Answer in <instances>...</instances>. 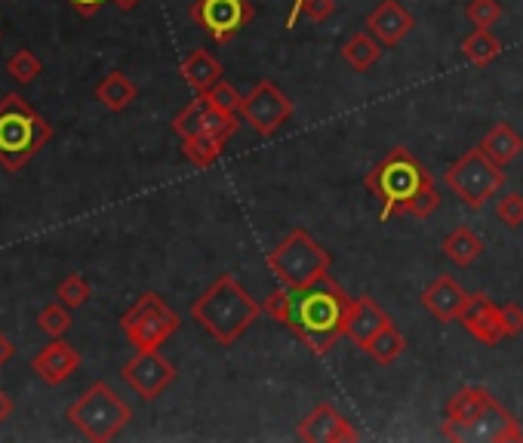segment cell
I'll list each match as a JSON object with an SVG mask.
<instances>
[{
	"label": "cell",
	"instance_id": "obj_15",
	"mask_svg": "<svg viewBox=\"0 0 523 443\" xmlns=\"http://www.w3.org/2000/svg\"><path fill=\"white\" fill-rule=\"evenodd\" d=\"M296 434H299V440H308V443H348V440H357L360 437L354 431V425L333 404L314 407L299 422V431Z\"/></svg>",
	"mask_w": 523,
	"mask_h": 443
},
{
	"label": "cell",
	"instance_id": "obj_31",
	"mask_svg": "<svg viewBox=\"0 0 523 443\" xmlns=\"http://www.w3.org/2000/svg\"><path fill=\"white\" fill-rule=\"evenodd\" d=\"M93 296V290H90V284L80 274H71V277H65L62 284H59V290H56V299L62 302V305H68V308H80V305H87V299Z\"/></svg>",
	"mask_w": 523,
	"mask_h": 443
},
{
	"label": "cell",
	"instance_id": "obj_29",
	"mask_svg": "<svg viewBox=\"0 0 523 443\" xmlns=\"http://www.w3.org/2000/svg\"><path fill=\"white\" fill-rule=\"evenodd\" d=\"M204 99H207L213 108L225 111V114H240V108H244V99H247V96H240V93H237V87H234V84H228V80L222 77L213 90H207V93H204Z\"/></svg>",
	"mask_w": 523,
	"mask_h": 443
},
{
	"label": "cell",
	"instance_id": "obj_18",
	"mask_svg": "<svg viewBox=\"0 0 523 443\" xmlns=\"http://www.w3.org/2000/svg\"><path fill=\"white\" fill-rule=\"evenodd\" d=\"M77 367H80V354L62 339H53L44 351L31 360V370L47 385H62L65 379H71L77 373Z\"/></svg>",
	"mask_w": 523,
	"mask_h": 443
},
{
	"label": "cell",
	"instance_id": "obj_1",
	"mask_svg": "<svg viewBox=\"0 0 523 443\" xmlns=\"http://www.w3.org/2000/svg\"><path fill=\"white\" fill-rule=\"evenodd\" d=\"M354 299L327 274L311 287H280L265 302L262 311L280 320L311 354H327L348 324V311Z\"/></svg>",
	"mask_w": 523,
	"mask_h": 443
},
{
	"label": "cell",
	"instance_id": "obj_22",
	"mask_svg": "<svg viewBox=\"0 0 523 443\" xmlns=\"http://www.w3.org/2000/svg\"><path fill=\"white\" fill-rule=\"evenodd\" d=\"M480 148H484V154L493 160V164L508 167L511 160H517V154L523 151V139L514 133L511 124H493L487 130V136L480 139Z\"/></svg>",
	"mask_w": 523,
	"mask_h": 443
},
{
	"label": "cell",
	"instance_id": "obj_35",
	"mask_svg": "<svg viewBox=\"0 0 523 443\" xmlns=\"http://www.w3.org/2000/svg\"><path fill=\"white\" fill-rule=\"evenodd\" d=\"M302 13H305L311 22H327V19L336 13V0H305Z\"/></svg>",
	"mask_w": 523,
	"mask_h": 443
},
{
	"label": "cell",
	"instance_id": "obj_5",
	"mask_svg": "<svg viewBox=\"0 0 523 443\" xmlns=\"http://www.w3.org/2000/svg\"><path fill=\"white\" fill-rule=\"evenodd\" d=\"M50 139L53 127L22 96L0 99V164L10 173L22 170Z\"/></svg>",
	"mask_w": 523,
	"mask_h": 443
},
{
	"label": "cell",
	"instance_id": "obj_32",
	"mask_svg": "<svg viewBox=\"0 0 523 443\" xmlns=\"http://www.w3.org/2000/svg\"><path fill=\"white\" fill-rule=\"evenodd\" d=\"M7 71H10V77L16 80V84H31V80L40 74V62L31 50H19V53L10 56Z\"/></svg>",
	"mask_w": 523,
	"mask_h": 443
},
{
	"label": "cell",
	"instance_id": "obj_16",
	"mask_svg": "<svg viewBox=\"0 0 523 443\" xmlns=\"http://www.w3.org/2000/svg\"><path fill=\"white\" fill-rule=\"evenodd\" d=\"M367 28L373 31V37L382 47H397L400 40L416 28V19L404 4H397V0H382V4L367 16Z\"/></svg>",
	"mask_w": 523,
	"mask_h": 443
},
{
	"label": "cell",
	"instance_id": "obj_38",
	"mask_svg": "<svg viewBox=\"0 0 523 443\" xmlns=\"http://www.w3.org/2000/svg\"><path fill=\"white\" fill-rule=\"evenodd\" d=\"M10 413H13V400H10V394H7V391H0V422H4Z\"/></svg>",
	"mask_w": 523,
	"mask_h": 443
},
{
	"label": "cell",
	"instance_id": "obj_2",
	"mask_svg": "<svg viewBox=\"0 0 523 443\" xmlns=\"http://www.w3.org/2000/svg\"><path fill=\"white\" fill-rule=\"evenodd\" d=\"M367 191L382 204V222L394 216L428 219L440 207V191L431 173L407 148H391L364 179Z\"/></svg>",
	"mask_w": 523,
	"mask_h": 443
},
{
	"label": "cell",
	"instance_id": "obj_28",
	"mask_svg": "<svg viewBox=\"0 0 523 443\" xmlns=\"http://www.w3.org/2000/svg\"><path fill=\"white\" fill-rule=\"evenodd\" d=\"M37 327L44 330L47 336H53V339H62L71 330V308L62 305V302L47 305L44 311L37 314Z\"/></svg>",
	"mask_w": 523,
	"mask_h": 443
},
{
	"label": "cell",
	"instance_id": "obj_3",
	"mask_svg": "<svg viewBox=\"0 0 523 443\" xmlns=\"http://www.w3.org/2000/svg\"><path fill=\"white\" fill-rule=\"evenodd\" d=\"M444 437L465 443V440H487V443H520L523 428L517 419L499 404L490 388H462L450 397Z\"/></svg>",
	"mask_w": 523,
	"mask_h": 443
},
{
	"label": "cell",
	"instance_id": "obj_10",
	"mask_svg": "<svg viewBox=\"0 0 523 443\" xmlns=\"http://www.w3.org/2000/svg\"><path fill=\"white\" fill-rule=\"evenodd\" d=\"M256 10L250 0H194L191 19L204 28L216 44H231V40L253 22Z\"/></svg>",
	"mask_w": 523,
	"mask_h": 443
},
{
	"label": "cell",
	"instance_id": "obj_40",
	"mask_svg": "<svg viewBox=\"0 0 523 443\" xmlns=\"http://www.w3.org/2000/svg\"><path fill=\"white\" fill-rule=\"evenodd\" d=\"M111 4L117 7V10H124V13H130V10H136L142 0H111Z\"/></svg>",
	"mask_w": 523,
	"mask_h": 443
},
{
	"label": "cell",
	"instance_id": "obj_33",
	"mask_svg": "<svg viewBox=\"0 0 523 443\" xmlns=\"http://www.w3.org/2000/svg\"><path fill=\"white\" fill-rule=\"evenodd\" d=\"M496 213H499V219H502L508 228H520V225H523V194L508 191V194L499 200Z\"/></svg>",
	"mask_w": 523,
	"mask_h": 443
},
{
	"label": "cell",
	"instance_id": "obj_36",
	"mask_svg": "<svg viewBox=\"0 0 523 443\" xmlns=\"http://www.w3.org/2000/svg\"><path fill=\"white\" fill-rule=\"evenodd\" d=\"M68 4L80 13V16H96L102 10V4H108V0H68Z\"/></svg>",
	"mask_w": 523,
	"mask_h": 443
},
{
	"label": "cell",
	"instance_id": "obj_24",
	"mask_svg": "<svg viewBox=\"0 0 523 443\" xmlns=\"http://www.w3.org/2000/svg\"><path fill=\"white\" fill-rule=\"evenodd\" d=\"M484 240H480L471 228H456V231H450L447 234V240H444V253L459 265V268H468V265H474L480 256H484Z\"/></svg>",
	"mask_w": 523,
	"mask_h": 443
},
{
	"label": "cell",
	"instance_id": "obj_14",
	"mask_svg": "<svg viewBox=\"0 0 523 443\" xmlns=\"http://www.w3.org/2000/svg\"><path fill=\"white\" fill-rule=\"evenodd\" d=\"M459 324L465 327V333H471L477 342H484L490 348L508 339L502 324V305H496L487 296H468V305L459 314Z\"/></svg>",
	"mask_w": 523,
	"mask_h": 443
},
{
	"label": "cell",
	"instance_id": "obj_6",
	"mask_svg": "<svg viewBox=\"0 0 523 443\" xmlns=\"http://www.w3.org/2000/svg\"><path fill=\"white\" fill-rule=\"evenodd\" d=\"M265 262L277 274L280 284L299 290V287H311L317 280H324L330 274L333 256H330V250L320 247L305 228H296L265 256Z\"/></svg>",
	"mask_w": 523,
	"mask_h": 443
},
{
	"label": "cell",
	"instance_id": "obj_9",
	"mask_svg": "<svg viewBox=\"0 0 523 443\" xmlns=\"http://www.w3.org/2000/svg\"><path fill=\"white\" fill-rule=\"evenodd\" d=\"M447 185L459 194V200L471 210H484L487 200L496 197V191L505 185V167L493 164L484 154V148L465 151L456 164L447 170Z\"/></svg>",
	"mask_w": 523,
	"mask_h": 443
},
{
	"label": "cell",
	"instance_id": "obj_20",
	"mask_svg": "<svg viewBox=\"0 0 523 443\" xmlns=\"http://www.w3.org/2000/svg\"><path fill=\"white\" fill-rule=\"evenodd\" d=\"M182 77H185V84L197 93V96H204L207 90H213L219 80H222V65L213 53L207 50H194L185 56L182 62Z\"/></svg>",
	"mask_w": 523,
	"mask_h": 443
},
{
	"label": "cell",
	"instance_id": "obj_21",
	"mask_svg": "<svg viewBox=\"0 0 523 443\" xmlns=\"http://www.w3.org/2000/svg\"><path fill=\"white\" fill-rule=\"evenodd\" d=\"M136 96H139V87L124 71H111L96 84V102H102V108H108L114 114L130 108L136 102Z\"/></svg>",
	"mask_w": 523,
	"mask_h": 443
},
{
	"label": "cell",
	"instance_id": "obj_23",
	"mask_svg": "<svg viewBox=\"0 0 523 443\" xmlns=\"http://www.w3.org/2000/svg\"><path fill=\"white\" fill-rule=\"evenodd\" d=\"M379 56H382V44H379L373 34H367V31L351 34L345 44H342V59L348 62V68H354L360 74L370 71L379 62Z\"/></svg>",
	"mask_w": 523,
	"mask_h": 443
},
{
	"label": "cell",
	"instance_id": "obj_13",
	"mask_svg": "<svg viewBox=\"0 0 523 443\" xmlns=\"http://www.w3.org/2000/svg\"><path fill=\"white\" fill-rule=\"evenodd\" d=\"M120 376L142 400H154L176 382V367L157 351H139L130 364H124Z\"/></svg>",
	"mask_w": 523,
	"mask_h": 443
},
{
	"label": "cell",
	"instance_id": "obj_12",
	"mask_svg": "<svg viewBox=\"0 0 523 443\" xmlns=\"http://www.w3.org/2000/svg\"><path fill=\"white\" fill-rule=\"evenodd\" d=\"M240 130V117L237 114H225L219 108H213L204 96H197L194 102H188L176 117H173V133L179 139H191V136H234Z\"/></svg>",
	"mask_w": 523,
	"mask_h": 443
},
{
	"label": "cell",
	"instance_id": "obj_17",
	"mask_svg": "<svg viewBox=\"0 0 523 443\" xmlns=\"http://www.w3.org/2000/svg\"><path fill=\"white\" fill-rule=\"evenodd\" d=\"M385 327H391V317H388L370 296L354 299V305H351V311H348L345 336H348L360 351H367V345H370Z\"/></svg>",
	"mask_w": 523,
	"mask_h": 443
},
{
	"label": "cell",
	"instance_id": "obj_11",
	"mask_svg": "<svg viewBox=\"0 0 523 443\" xmlns=\"http://www.w3.org/2000/svg\"><path fill=\"white\" fill-rule=\"evenodd\" d=\"M240 117H244L259 136H274L293 117V102L277 84H271V80H259L250 90V96L244 99Z\"/></svg>",
	"mask_w": 523,
	"mask_h": 443
},
{
	"label": "cell",
	"instance_id": "obj_26",
	"mask_svg": "<svg viewBox=\"0 0 523 443\" xmlns=\"http://www.w3.org/2000/svg\"><path fill=\"white\" fill-rule=\"evenodd\" d=\"M499 53H502V44L490 34V28H477L474 34H468V37L462 40V56H465L474 68H487Z\"/></svg>",
	"mask_w": 523,
	"mask_h": 443
},
{
	"label": "cell",
	"instance_id": "obj_37",
	"mask_svg": "<svg viewBox=\"0 0 523 443\" xmlns=\"http://www.w3.org/2000/svg\"><path fill=\"white\" fill-rule=\"evenodd\" d=\"M13 351H16V348H13V342H10V339H7L4 333H0V367H4L7 360L13 357Z\"/></svg>",
	"mask_w": 523,
	"mask_h": 443
},
{
	"label": "cell",
	"instance_id": "obj_4",
	"mask_svg": "<svg viewBox=\"0 0 523 443\" xmlns=\"http://www.w3.org/2000/svg\"><path fill=\"white\" fill-rule=\"evenodd\" d=\"M262 314V305L237 284V277L222 274L191 302V317L204 327L219 345H234Z\"/></svg>",
	"mask_w": 523,
	"mask_h": 443
},
{
	"label": "cell",
	"instance_id": "obj_25",
	"mask_svg": "<svg viewBox=\"0 0 523 443\" xmlns=\"http://www.w3.org/2000/svg\"><path fill=\"white\" fill-rule=\"evenodd\" d=\"M228 142H231L228 136H216V133L191 136V139H182V154H185L188 164H194V167H200V170H207V167L216 164L219 154L225 151Z\"/></svg>",
	"mask_w": 523,
	"mask_h": 443
},
{
	"label": "cell",
	"instance_id": "obj_30",
	"mask_svg": "<svg viewBox=\"0 0 523 443\" xmlns=\"http://www.w3.org/2000/svg\"><path fill=\"white\" fill-rule=\"evenodd\" d=\"M465 16L474 28H493L502 19V4L499 0H468Z\"/></svg>",
	"mask_w": 523,
	"mask_h": 443
},
{
	"label": "cell",
	"instance_id": "obj_27",
	"mask_svg": "<svg viewBox=\"0 0 523 443\" xmlns=\"http://www.w3.org/2000/svg\"><path fill=\"white\" fill-rule=\"evenodd\" d=\"M404 348H407V339L400 336L397 330H394V324L391 327H385L370 345H367V354L376 360V364H382V367H388V364H394V360L404 354Z\"/></svg>",
	"mask_w": 523,
	"mask_h": 443
},
{
	"label": "cell",
	"instance_id": "obj_19",
	"mask_svg": "<svg viewBox=\"0 0 523 443\" xmlns=\"http://www.w3.org/2000/svg\"><path fill=\"white\" fill-rule=\"evenodd\" d=\"M422 305L440 320V324H453V320H459L462 308L468 305V293L456 284L450 274H444L422 293Z\"/></svg>",
	"mask_w": 523,
	"mask_h": 443
},
{
	"label": "cell",
	"instance_id": "obj_7",
	"mask_svg": "<svg viewBox=\"0 0 523 443\" xmlns=\"http://www.w3.org/2000/svg\"><path fill=\"white\" fill-rule=\"evenodd\" d=\"M133 419V410L111 385L96 382L68 407V422L93 443H108Z\"/></svg>",
	"mask_w": 523,
	"mask_h": 443
},
{
	"label": "cell",
	"instance_id": "obj_34",
	"mask_svg": "<svg viewBox=\"0 0 523 443\" xmlns=\"http://www.w3.org/2000/svg\"><path fill=\"white\" fill-rule=\"evenodd\" d=\"M502 324H505V336L508 339L511 336H520L523 333V308L514 305V302L502 305Z\"/></svg>",
	"mask_w": 523,
	"mask_h": 443
},
{
	"label": "cell",
	"instance_id": "obj_39",
	"mask_svg": "<svg viewBox=\"0 0 523 443\" xmlns=\"http://www.w3.org/2000/svg\"><path fill=\"white\" fill-rule=\"evenodd\" d=\"M302 7H305V0H296V4H293V10H290V16H287V28H296V19H299Z\"/></svg>",
	"mask_w": 523,
	"mask_h": 443
},
{
	"label": "cell",
	"instance_id": "obj_8",
	"mask_svg": "<svg viewBox=\"0 0 523 443\" xmlns=\"http://www.w3.org/2000/svg\"><path fill=\"white\" fill-rule=\"evenodd\" d=\"M179 327L182 317L157 293H142L120 314V330H124L136 351H157L173 333H179Z\"/></svg>",
	"mask_w": 523,
	"mask_h": 443
}]
</instances>
